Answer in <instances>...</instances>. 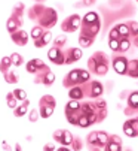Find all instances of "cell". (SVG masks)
I'll return each mask as SVG.
<instances>
[{
	"mask_svg": "<svg viewBox=\"0 0 138 151\" xmlns=\"http://www.w3.org/2000/svg\"><path fill=\"white\" fill-rule=\"evenodd\" d=\"M129 47H131L129 39H120V52L128 51V50H129Z\"/></svg>",
	"mask_w": 138,
	"mask_h": 151,
	"instance_id": "38",
	"label": "cell"
},
{
	"mask_svg": "<svg viewBox=\"0 0 138 151\" xmlns=\"http://www.w3.org/2000/svg\"><path fill=\"white\" fill-rule=\"evenodd\" d=\"M123 133H125L128 138H137V136H138L137 132H135V129L132 127V124H131L129 120H126V121L123 123Z\"/></svg>",
	"mask_w": 138,
	"mask_h": 151,
	"instance_id": "24",
	"label": "cell"
},
{
	"mask_svg": "<svg viewBox=\"0 0 138 151\" xmlns=\"http://www.w3.org/2000/svg\"><path fill=\"white\" fill-rule=\"evenodd\" d=\"M22 11H24V5L18 3V6H15L12 15L8 18L6 29H8V32L11 35L15 33V32H18V30H21V26H22V14H24Z\"/></svg>",
	"mask_w": 138,
	"mask_h": 151,
	"instance_id": "5",
	"label": "cell"
},
{
	"mask_svg": "<svg viewBox=\"0 0 138 151\" xmlns=\"http://www.w3.org/2000/svg\"><path fill=\"white\" fill-rule=\"evenodd\" d=\"M73 135L68 132V130H57L54 133V141L58 142V144H62V145H68L70 147L73 144Z\"/></svg>",
	"mask_w": 138,
	"mask_h": 151,
	"instance_id": "13",
	"label": "cell"
},
{
	"mask_svg": "<svg viewBox=\"0 0 138 151\" xmlns=\"http://www.w3.org/2000/svg\"><path fill=\"white\" fill-rule=\"evenodd\" d=\"M51 40H52V33H51L49 30H46L39 39L33 40V44H34L36 48H42V47H45V45H48Z\"/></svg>",
	"mask_w": 138,
	"mask_h": 151,
	"instance_id": "18",
	"label": "cell"
},
{
	"mask_svg": "<svg viewBox=\"0 0 138 151\" xmlns=\"http://www.w3.org/2000/svg\"><path fill=\"white\" fill-rule=\"evenodd\" d=\"M19 100L15 97V94H13V91L12 93H8V96H6V105L9 106V108H12V109H15L16 108V103H18Z\"/></svg>",
	"mask_w": 138,
	"mask_h": 151,
	"instance_id": "31",
	"label": "cell"
},
{
	"mask_svg": "<svg viewBox=\"0 0 138 151\" xmlns=\"http://www.w3.org/2000/svg\"><path fill=\"white\" fill-rule=\"evenodd\" d=\"M128 26H129V30H131V36L132 37L138 36V23L137 21H129Z\"/></svg>",
	"mask_w": 138,
	"mask_h": 151,
	"instance_id": "35",
	"label": "cell"
},
{
	"mask_svg": "<svg viewBox=\"0 0 138 151\" xmlns=\"http://www.w3.org/2000/svg\"><path fill=\"white\" fill-rule=\"evenodd\" d=\"M82 26V17L77 15V14H73L70 17H67L62 24H61V30L64 33H74L76 30H79Z\"/></svg>",
	"mask_w": 138,
	"mask_h": 151,
	"instance_id": "9",
	"label": "cell"
},
{
	"mask_svg": "<svg viewBox=\"0 0 138 151\" xmlns=\"http://www.w3.org/2000/svg\"><path fill=\"white\" fill-rule=\"evenodd\" d=\"M122 148H123V147H122V142L108 139V142H107V145H105L104 150H107V151H122Z\"/></svg>",
	"mask_w": 138,
	"mask_h": 151,
	"instance_id": "26",
	"label": "cell"
},
{
	"mask_svg": "<svg viewBox=\"0 0 138 151\" xmlns=\"http://www.w3.org/2000/svg\"><path fill=\"white\" fill-rule=\"evenodd\" d=\"M128 76H131V78H138V60H131V61H129Z\"/></svg>",
	"mask_w": 138,
	"mask_h": 151,
	"instance_id": "25",
	"label": "cell"
},
{
	"mask_svg": "<svg viewBox=\"0 0 138 151\" xmlns=\"http://www.w3.org/2000/svg\"><path fill=\"white\" fill-rule=\"evenodd\" d=\"M97 2V0H83V5L85 6H91V5H94Z\"/></svg>",
	"mask_w": 138,
	"mask_h": 151,
	"instance_id": "42",
	"label": "cell"
},
{
	"mask_svg": "<svg viewBox=\"0 0 138 151\" xmlns=\"http://www.w3.org/2000/svg\"><path fill=\"white\" fill-rule=\"evenodd\" d=\"M94 39L95 37H88V36H79V45L82 48H88L94 44Z\"/></svg>",
	"mask_w": 138,
	"mask_h": 151,
	"instance_id": "30",
	"label": "cell"
},
{
	"mask_svg": "<svg viewBox=\"0 0 138 151\" xmlns=\"http://www.w3.org/2000/svg\"><path fill=\"white\" fill-rule=\"evenodd\" d=\"M108 48L114 52L120 51V39H108Z\"/></svg>",
	"mask_w": 138,
	"mask_h": 151,
	"instance_id": "33",
	"label": "cell"
},
{
	"mask_svg": "<svg viewBox=\"0 0 138 151\" xmlns=\"http://www.w3.org/2000/svg\"><path fill=\"white\" fill-rule=\"evenodd\" d=\"M134 45L138 48V36H135V37H134Z\"/></svg>",
	"mask_w": 138,
	"mask_h": 151,
	"instance_id": "43",
	"label": "cell"
},
{
	"mask_svg": "<svg viewBox=\"0 0 138 151\" xmlns=\"http://www.w3.org/2000/svg\"><path fill=\"white\" fill-rule=\"evenodd\" d=\"M68 96H70V99L80 100V99L85 97V90L80 87V85H74V87L68 88Z\"/></svg>",
	"mask_w": 138,
	"mask_h": 151,
	"instance_id": "19",
	"label": "cell"
},
{
	"mask_svg": "<svg viewBox=\"0 0 138 151\" xmlns=\"http://www.w3.org/2000/svg\"><path fill=\"white\" fill-rule=\"evenodd\" d=\"M55 106H57L55 97L52 94H45L39 100V111H40L42 118H49L55 111Z\"/></svg>",
	"mask_w": 138,
	"mask_h": 151,
	"instance_id": "7",
	"label": "cell"
},
{
	"mask_svg": "<svg viewBox=\"0 0 138 151\" xmlns=\"http://www.w3.org/2000/svg\"><path fill=\"white\" fill-rule=\"evenodd\" d=\"M34 81H36L37 84L42 82L43 85H46V87H51V85L54 84V81H55V73L51 72L49 68H46L45 70H42V73H40V72L36 73V79H34Z\"/></svg>",
	"mask_w": 138,
	"mask_h": 151,
	"instance_id": "12",
	"label": "cell"
},
{
	"mask_svg": "<svg viewBox=\"0 0 138 151\" xmlns=\"http://www.w3.org/2000/svg\"><path fill=\"white\" fill-rule=\"evenodd\" d=\"M13 94H15V97H16L19 102L27 100V93H25V90H22V88H16V90H13Z\"/></svg>",
	"mask_w": 138,
	"mask_h": 151,
	"instance_id": "34",
	"label": "cell"
},
{
	"mask_svg": "<svg viewBox=\"0 0 138 151\" xmlns=\"http://www.w3.org/2000/svg\"><path fill=\"white\" fill-rule=\"evenodd\" d=\"M101 30V19L100 15L94 11L86 12V15L82 18V26H80V36L88 37H95Z\"/></svg>",
	"mask_w": 138,
	"mask_h": 151,
	"instance_id": "2",
	"label": "cell"
},
{
	"mask_svg": "<svg viewBox=\"0 0 138 151\" xmlns=\"http://www.w3.org/2000/svg\"><path fill=\"white\" fill-rule=\"evenodd\" d=\"M11 66H13L12 58L11 57H2V61H0V70H2V73L11 70Z\"/></svg>",
	"mask_w": 138,
	"mask_h": 151,
	"instance_id": "27",
	"label": "cell"
},
{
	"mask_svg": "<svg viewBox=\"0 0 138 151\" xmlns=\"http://www.w3.org/2000/svg\"><path fill=\"white\" fill-rule=\"evenodd\" d=\"M39 26H42L43 29H52L55 24H57V21H58V14L54 8H43L40 17L36 19Z\"/></svg>",
	"mask_w": 138,
	"mask_h": 151,
	"instance_id": "6",
	"label": "cell"
},
{
	"mask_svg": "<svg viewBox=\"0 0 138 151\" xmlns=\"http://www.w3.org/2000/svg\"><path fill=\"white\" fill-rule=\"evenodd\" d=\"M65 42H67V37H65V36H59V37H55V39H54V45L62 48V47L65 45Z\"/></svg>",
	"mask_w": 138,
	"mask_h": 151,
	"instance_id": "37",
	"label": "cell"
},
{
	"mask_svg": "<svg viewBox=\"0 0 138 151\" xmlns=\"http://www.w3.org/2000/svg\"><path fill=\"white\" fill-rule=\"evenodd\" d=\"M104 93V87L100 81H92L91 82V88H89V96L92 99H97V97H101Z\"/></svg>",
	"mask_w": 138,
	"mask_h": 151,
	"instance_id": "17",
	"label": "cell"
},
{
	"mask_svg": "<svg viewBox=\"0 0 138 151\" xmlns=\"http://www.w3.org/2000/svg\"><path fill=\"white\" fill-rule=\"evenodd\" d=\"M3 78H5V81H6L8 84H16L18 79H19L18 73H16V72H12V70L5 72V73H3Z\"/></svg>",
	"mask_w": 138,
	"mask_h": 151,
	"instance_id": "28",
	"label": "cell"
},
{
	"mask_svg": "<svg viewBox=\"0 0 138 151\" xmlns=\"http://www.w3.org/2000/svg\"><path fill=\"white\" fill-rule=\"evenodd\" d=\"M108 139H110V136L104 130H95L88 136L86 141H88V144H91L92 148H105Z\"/></svg>",
	"mask_w": 138,
	"mask_h": 151,
	"instance_id": "8",
	"label": "cell"
},
{
	"mask_svg": "<svg viewBox=\"0 0 138 151\" xmlns=\"http://www.w3.org/2000/svg\"><path fill=\"white\" fill-rule=\"evenodd\" d=\"M108 39H120V35H119V32H117L116 27H113V29L110 30V33H108Z\"/></svg>",
	"mask_w": 138,
	"mask_h": 151,
	"instance_id": "39",
	"label": "cell"
},
{
	"mask_svg": "<svg viewBox=\"0 0 138 151\" xmlns=\"http://www.w3.org/2000/svg\"><path fill=\"white\" fill-rule=\"evenodd\" d=\"M43 150H45V151H49V150H55V145H54V144H52V145H51V144H48V145H43Z\"/></svg>",
	"mask_w": 138,
	"mask_h": 151,
	"instance_id": "41",
	"label": "cell"
},
{
	"mask_svg": "<svg viewBox=\"0 0 138 151\" xmlns=\"http://www.w3.org/2000/svg\"><path fill=\"white\" fill-rule=\"evenodd\" d=\"M48 58L57 64V66H62V64H65V51L59 47H52L49 51H48Z\"/></svg>",
	"mask_w": 138,
	"mask_h": 151,
	"instance_id": "10",
	"label": "cell"
},
{
	"mask_svg": "<svg viewBox=\"0 0 138 151\" xmlns=\"http://www.w3.org/2000/svg\"><path fill=\"white\" fill-rule=\"evenodd\" d=\"M88 68H89L91 72L97 73L98 76H104L108 72V58H107V55L101 51L92 54L91 58L88 60Z\"/></svg>",
	"mask_w": 138,
	"mask_h": 151,
	"instance_id": "3",
	"label": "cell"
},
{
	"mask_svg": "<svg viewBox=\"0 0 138 151\" xmlns=\"http://www.w3.org/2000/svg\"><path fill=\"white\" fill-rule=\"evenodd\" d=\"M39 118H42L40 111H39V109H31V111H30V121H31V123H36Z\"/></svg>",
	"mask_w": 138,
	"mask_h": 151,
	"instance_id": "36",
	"label": "cell"
},
{
	"mask_svg": "<svg viewBox=\"0 0 138 151\" xmlns=\"http://www.w3.org/2000/svg\"><path fill=\"white\" fill-rule=\"evenodd\" d=\"M46 68H48V66H46V64H45L40 58H31V60H28V63L25 64L27 72H30V73H33V75H36V73L45 70Z\"/></svg>",
	"mask_w": 138,
	"mask_h": 151,
	"instance_id": "14",
	"label": "cell"
},
{
	"mask_svg": "<svg viewBox=\"0 0 138 151\" xmlns=\"http://www.w3.org/2000/svg\"><path fill=\"white\" fill-rule=\"evenodd\" d=\"M137 2H138V0H137Z\"/></svg>",
	"mask_w": 138,
	"mask_h": 151,
	"instance_id": "44",
	"label": "cell"
},
{
	"mask_svg": "<svg viewBox=\"0 0 138 151\" xmlns=\"http://www.w3.org/2000/svg\"><path fill=\"white\" fill-rule=\"evenodd\" d=\"M128 108H132L134 111L138 109V90L132 91L128 97Z\"/></svg>",
	"mask_w": 138,
	"mask_h": 151,
	"instance_id": "23",
	"label": "cell"
},
{
	"mask_svg": "<svg viewBox=\"0 0 138 151\" xmlns=\"http://www.w3.org/2000/svg\"><path fill=\"white\" fill-rule=\"evenodd\" d=\"M46 30L42 27V26H36V27H33L31 29V32H30V36H31V39L33 40H36V39H39L43 33H45Z\"/></svg>",
	"mask_w": 138,
	"mask_h": 151,
	"instance_id": "29",
	"label": "cell"
},
{
	"mask_svg": "<svg viewBox=\"0 0 138 151\" xmlns=\"http://www.w3.org/2000/svg\"><path fill=\"white\" fill-rule=\"evenodd\" d=\"M83 52L80 48H68L65 50V64H71V63H76L82 58Z\"/></svg>",
	"mask_w": 138,
	"mask_h": 151,
	"instance_id": "15",
	"label": "cell"
},
{
	"mask_svg": "<svg viewBox=\"0 0 138 151\" xmlns=\"http://www.w3.org/2000/svg\"><path fill=\"white\" fill-rule=\"evenodd\" d=\"M105 100L101 97H97L95 100L85 102L82 103L80 109L74 114H67V120L73 126L79 127H89L95 123H101L107 117V108H105Z\"/></svg>",
	"mask_w": 138,
	"mask_h": 151,
	"instance_id": "1",
	"label": "cell"
},
{
	"mask_svg": "<svg viewBox=\"0 0 138 151\" xmlns=\"http://www.w3.org/2000/svg\"><path fill=\"white\" fill-rule=\"evenodd\" d=\"M80 106H82V103H80L79 100L70 99V100H68V103L65 105V115H67V114H74V112H77V111L80 109Z\"/></svg>",
	"mask_w": 138,
	"mask_h": 151,
	"instance_id": "20",
	"label": "cell"
},
{
	"mask_svg": "<svg viewBox=\"0 0 138 151\" xmlns=\"http://www.w3.org/2000/svg\"><path fill=\"white\" fill-rule=\"evenodd\" d=\"M89 79H91V75H89L88 70H85V69H71L67 73V76L62 79V85L67 87V88H71V87H74V85L88 82Z\"/></svg>",
	"mask_w": 138,
	"mask_h": 151,
	"instance_id": "4",
	"label": "cell"
},
{
	"mask_svg": "<svg viewBox=\"0 0 138 151\" xmlns=\"http://www.w3.org/2000/svg\"><path fill=\"white\" fill-rule=\"evenodd\" d=\"M73 150H80L82 148V145H80V139L79 138H76V139H73Z\"/></svg>",
	"mask_w": 138,
	"mask_h": 151,
	"instance_id": "40",
	"label": "cell"
},
{
	"mask_svg": "<svg viewBox=\"0 0 138 151\" xmlns=\"http://www.w3.org/2000/svg\"><path fill=\"white\" fill-rule=\"evenodd\" d=\"M11 58H12V64H13V66H16V68H19V66L24 64V58H22V55L19 52H13L11 55Z\"/></svg>",
	"mask_w": 138,
	"mask_h": 151,
	"instance_id": "32",
	"label": "cell"
},
{
	"mask_svg": "<svg viewBox=\"0 0 138 151\" xmlns=\"http://www.w3.org/2000/svg\"><path fill=\"white\" fill-rule=\"evenodd\" d=\"M28 108H30V100H24V102H22V105L16 106L15 109H13V115H15V117H22V115H25L27 111H28Z\"/></svg>",
	"mask_w": 138,
	"mask_h": 151,
	"instance_id": "21",
	"label": "cell"
},
{
	"mask_svg": "<svg viewBox=\"0 0 138 151\" xmlns=\"http://www.w3.org/2000/svg\"><path fill=\"white\" fill-rule=\"evenodd\" d=\"M11 39L13 44H16L18 47H25L28 44V33L24 30H18L15 33L11 35Z\"/></svg>",
	"mask_w": 138,
	"mask_h": 151,
	"instance_id": "16",
	"label": "cell"
},
{
	"mask_svg": "<svg viewBox=\"0 0 138 151\" xmlns=\"http://www.w3.org/2000/svg\"><path fill=\"white\" fill-rule=\"evenodd\" d=\"M116 29H117V32H119V35H120V39H129L131 30H129L128 23H120V24L116 26Z\"/></svg>",
	"mask_w": 138,
	"mask_h": 151,
	"instance_id": "22",
	"label": "cell"
},
{
	"mask_svg": "<svg viewBox=\"0 0 138 151\" xmlns=\"http://www.w3.org/2000/svg\"><path fill=\"white\" fill-rule=\"evenodd\" d=\"M111 66L114 69V72L119 75H128V68H129V60L123 55H119L116 58H113Z\"/></svg>",
	"mask_w": 138,
	"mask_h": 151,
	"instance_id": "11",
	"label": "cell"
}]
</instances>
